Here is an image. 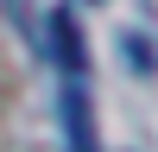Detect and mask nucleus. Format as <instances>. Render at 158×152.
Listing matches in <instances>:
<instances>
[{
    "label": "nucleus",
    "instance_id": "nucleus-1",
    "mask_svg": "<svg viewBox=\"0 0 158 152\" xmlns=\"http://www.w3.org/2000/svg\"><path fill=\"white\" fill-rule=\"evenodd\" d=\"M63 127H70V152H95V108L82 76H63Z\"/></svg>",
    "mask_w": 158,
    "mask_h": 152
},
{
    "label": "nucleus",
    "instance_id": "nucleus-2",
    "mask_svg": "<svg viewBox=\"0 0 158 152\" xmlns=\"http://www.w3.org/2000/svg\"><path fill=\"white\" fill-rule=\"evenodd\" d=\"M51 57L63 63V76H89V51H82V25L70 13H51Z\"/></svg>",
    "mask_w": 158,
    "mask_h": 152
}]
</instances>
